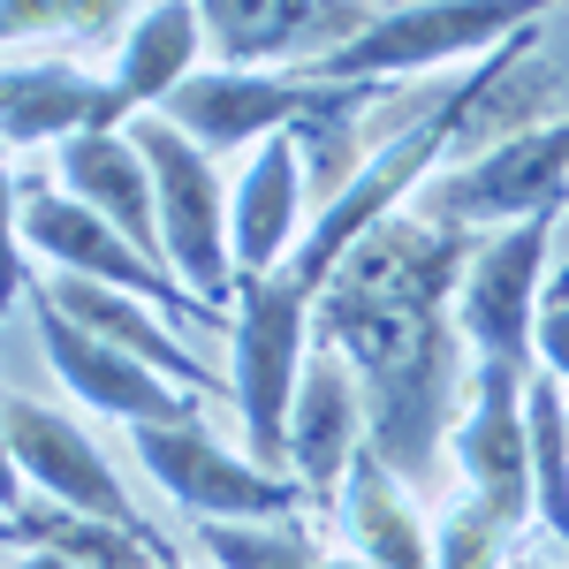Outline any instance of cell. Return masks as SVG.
<instances>
[{
	"label": "cell",
	"instance_id": "cell-1",
	"mask_svg": "<svg viewBox=\"0 0 569 569\" xmlns=\"http://www.w3.org/2000/svg\"><path fill=\"white\" fill-rule=\"evenodd\" d=\"M479 251L471 228H440L426 213H388L357 236L311 311V342L350 357L372 448L410 486H433V463L471 388V342L456 327V289Z\"/></svg>",
	"mask_w": 569,
	"mask_h": 569
},
{
	"label": "cell",
	"instance_id": "cell-2",
	"mask_svg": "<svg viewBox=\"0 0 569 569\" xmlns=\"http://www.w3.org/2000/svg\"><path fill=\"white\" fill-rule=\"evenodd\" d=\"M16 251L46 259L53 273H84V281H114L144 305H160L168 319H190V327H236V311L198 297L168 259H152L144 243H130L107 213H91L84 198L69 190H46V182H16Z\"/></svg>",
	"mask_w": 569,
	"mask_h": 569
},
{
	"label": "cell",
	"instance_id": "cell-3",
	"mask_svg": "<svg viewBox=\"0 0 569 569\" xmlns=\"http://www.w3.org/2000/svg\"><path fill=\"white\" fill-rule=\"evenodd\" d=\"M569 0H395L380 8L350 46H335L327 61H311V77H418V69H448L463 53H501V46L531 31L539 16H555Z\"/></svg>",
	"mask_w": 569,
	"mask_h": 569
},
{
	"label": "cell",
	"instance_id": "cell-4",
	"mask_svg": "<svg viewBox=\"0 0 569 569\" xmlns=\"http://www.w3.org/2000/svg\"><path fill=\"white\" fill-rule=\"evenodd\" d=\"M137 463L152 471V486L190 509L198 525H281V517H305V479H281L259 456H236L228 440L206 433V418L190 410L176 426H130Z\"/></svg>",
	"mask_w": 569,
	"mask_h": 569
},
{
	"label": "cell",
	"instance_id": "cell-5",
	"mask_svg": "<svg viewBox=\"0 0 569 569\" xmlns=\"http://www.w3.org/2000/svg\"><path fill=\"white\" fill-rule=\"evenodd\" d=\"M130 137H137V152H144V168H152V190H160L168 266L198 297L236 311V228H228V190L213 176V152L190 130H176L168 114H137Z\"/></svg>",
	"mask_w": 569,
	"mask_h": 569
},
{
	"label": "cell",
	"instance_id": "cell-6",
	"mask_svg": "<svg viewBox=\"0 0 569 569\" xmlns=\"http://www.w3.org/2000/svg\"><path fill=\"white\" fill-rule=\"evenodd\" d=\"M569 206V114L562 122H531V130L486 144L479 160L448 168L440 182H426L418 213L440 220V228H471V236H493V228H517V220L562 213Z\"/></svg>",
	"mask_w": 569,
	"mask_h": 569
},
{
	"label": "cell",
	"instance_id": "cell-7",
	"mask_svg": "<svg viewBox=\"0 0 569 569\" xmlns=\"http://www.w3.org/2000/svg\"><path fill=\"white\" fill-rule=\"evenodd\" d=\"M555 220L562 213H539L517 220V228H493L479 236V251L463 266V289H456V327L471 357H493V365H525L539 372V305H547V243H555Z\"/></svg>",
	"mask_w": 569,
	"mask_h": 569
},
{
	"label": "cell",
	"instance_id": "cell-8",
	"mask_svg": "<svg viewBox=\"0 0 569 569\" xmlns=\"http://www.w3.org/2000/svg\"><path fill=\"white\" fill-rule=\"evenodd\" d=\"M16 289H23V305H31V327H39V350H46V365H53V380L77 395V402L122 418V426H176V418L198 410V395L176 388L168 372H152L144 357L114 350L107 335L77 327V319L39 289V266H16Z\"/></svg>",
	"mask_w": 569,
	"mask_h": 569
},
{
	"label": "cell",
	"instance_id": "cell-9",
	"mask_svg": "<svg viewBox=\"0 0 569 569\" xmlns=\"http://www.w3.org/2000/svg\"><path fill=\"white\" fill-rule=\"evenodd\" d=\"M456 471L471 486L493 525H525L539 517L531 501V372L525 365H493V357H471V388H463V418H456Z\"/></svg>",
	"mask_w": 569,
	"mask_h": 569
},
{
	"label": "cell",
	"instance_id": "cell-10",
	"mask_svg": "<svg viewBox=\"0 0 569 569\" xmlns=\"http://www.w3.org/2000/svg\"><path fill=\"white\" fill-rule=\"evenodd\" d=\"M350 84L335 77H273V69H198L190 84L168 91V122L190 130L206 152H236V144H266V137L305 130L311 114H327Z\"/></svg>",
	"mask_w": 569,
	"mask_h": 569
},
{
	"label": "cell",
	"instance_id": "cell-11",
	"mask_svg": "<svg viewBox=\"0 0 569 569\" xmlns=\"http://www.w3.org/2000/svg\"><path fill=\"white\" fill-rule=\"evenodd\" d=\"M0 440H8V463L23 471V486H31L39 501H61V509H84V517H107V525L152 531L137 517L122 471L107 463V448H99L84 426H69V410H46L31 395H8Z\"/></svg>",
	"mask_w": 569,
	"mask_h": 569
},
{
	"label": "cell",
	"instance_id": "cell-12",
	"mask_svg": "<svg viewBox=\"0 0 569 569\" xmlns=\"http://www.w3.org/2000/svg\"><path fill=\"white\" fill-rule=\"evenodd\" d=\"M198 16H206V46L220 69H273L305 46L311 61H327L372 23L365 0H198Z\"/></svg>",
	"mask_w": 569,
	"mask_h": 569
},
{
	"label": "cell",
	"instance_id": "cell-13",
	"mask_svg": "<svg viewBox=\"0 0 569 569\" xmlns=\"http://www.w3.org/2000/svg\"><path fill=\"white\" fill-rule=\"evenodd\" d=\"M365 433H372V418H365V388H357L350 357L327 350V342H311L297 402H289V479H305L311 501L342 493Z\"/></svg>",
	"mask_w": 569,
	"mask_h": 569
},
{
	"label": "cell",
	"instance_id": "cell-14",
	"mask_svg": "<svg viewBox=\"0 0 569 569\" xmlns=\"http://www.w3.org/2000/svg\"><path fill=\"white\" fill-rule=\"evenodd\" d=\"M39 289L69 311L77 327L107 335L114 350L144 357V365H152V372H168L176 388H190V395H220V388H228V372H213L206 357H190V342L176 335V319H168L160 305H144V297L114 289V281H84V273H39Z\"/></svg>",
	"mask_w": 569,
	"mask_h": 569
},
{
	"label": "cell",
	"instance_id": "cell-15",
	"mask_svg": "<svg viewBox=\"0 0 569 569\" xmlns=\"http://www.w3.org/2000/svg\"><path fill=\"white\" fill-rule=\"evenodd\" d=\"M228 228H236V281L243 273H273L305 243V144L297 130L266 137L251 168L228 190Z\"/></svg>",
	"mask_w": 569,
	"mask_h": 569
},
{
	"label": "cell",
	"instance_id": "cell-16",
	"mask_svg": "<svg viewBox=\"0 0 569 569\" xmlns=\"http://www.w3.org/2000/svg\"><path fill=\"white\" fill-rule=\"evenodd\" d=\"M198 53H206V16H198V0H144L130 39H122V53H114V77H107L114 130H130L137 114H160L168 91L198 77Z\"/></svg>",
	"mask_w": 569,
	"mask_h": 569
},
{
	"label": "cell",
	"instance_id": "cell-17",
	"mask_svg": "<svg viewBox=\"0 0 569 569\" xmlns=\"http://www.w3.org/2000/svg\"><path fill=\"white\" fill-rule=\"evenodd\" d=\"M335 509H342V531L357 539V555H365L372 569H440L418 493H410V479L395 471L372 440L357 448V463H350V479H342V493H335Z\"/></svg>",
	"mask_w": 569,
	"mask_h": 569
},
{
	"label": "cell",
	"instance_id": "cell-18",
	"mask_svg": "<svg viewBox=\"0 0 569 569\" xmlns=\"http://www.w3.org/2000/svg\"><path fill=\"white\" fill-rule=\"evenodd\" d=\"M61 190L84 198L91 213H107L130 243H144L152 259H168L160 243V190H152V168L137 152L130 130H91L61 144Z\"/></svg>",
	"mask_w": 569,
	"mask_h": 569
},
{
	"label": "cell",
	"instance_id": "cell-19",
	"mask_svg": "<svg viewBox=\"0 0 569 569\" xmlns=\"http://www.w3.org/2000/svg\"><path fill=\"white\" fill-rule=\"evenodd\" d=\"M0 130L8 144H69V137L114 130V99L99 77L69 69V61H8L0 77Z\"/></svg>",
	"mask_w": 569,
	"mask_h": 569
},
{
	"label": "cell",
	"instance_id": "cell-20",
	"mask_svg": "<svg viewBox=\"0 0 569 569\" xmlns=\"http://www.w3.org/2000/svg\"><path fill=\"white\" fill-rule=\"evenodd\" d=\"M8 547H46L77 569H168L176 547L160 531L137 525H107V517H84V509H61V501H23L8 509Z\"/></svg>",
	"mask_w": 569,
	"mask_h": 569
},
{
	"label": "cell",
	"instance_id": "cell-21",
	"mask_svg": "<svg viewBox=\"0 0 569 569\" xmlns=\"http://www.w3.org/2000/svg\"><path fill=\"white\" fill-rule=\"evenodd\" d=\"M531 501L569 555V402L555 372H531Z\"/></svg>",
	"mask_w": 569,
	"mask_h": 569
},
{
	"label": "cell",
	"instance_id": "cell-22",
	"mask_svg": "<svg viewBox=\"0 0 569 569\" xmlns=\"http://www.w3.org/2000/svg\"><path fill=\"white\" fill-rule=\"evenodd\" d=\"M198 547L220 569H319L327 562L311 547L305 517H281V525H198Z\"/></svg>",
	"mask_w": 569,
	"mask_h": 569
},
{
	"label": "cell",
	"instance_id": "cell-23",
	"mask_svg": "<svg viewBox=\"0 0 569 569\" xmlns=\"http://www.w3.org/2000/svg\"><path fill=\"white\" fill-rule=\"evenodd\" d=\"M130 23V0H0V39L31 46L46 31H77V39H114Z\"/></svg>",
	"mask_w": 569,
	"mask_h": 569
},
{
	"label": "cell",
	"instance_id": "cell-24",
	"mask_svg": "<svg viewBox=\"0 0 569 569\" xmlns=\"http://www.w3.org/2000/svg\"><path fill=\"white\" fill-rule=\"evenodd\" d=\"M433 562L440 569H509V525H493L479 501H463V509L440 517Z\"/></svg>",
	"mask_w": 569,
	"mask_h": 569
},
{
	"label": "cell",
	"instance_id": "cell-25",
	"mask_svg": "<svg viewBox=\"0 0 569 569\" xmlns=\"http://www.w3.org/2000/svg\"><path fill=\"white\" fill-rule=\"evenodd\" d=\"M539 372H555L562 380V395H569V305H539Z\"/></svg>",
	"mask_w": 569,
	"mask_h": 569
},
{
	"label": "cell",
	"instance_id": "cell-26",
	"mask_svg": "<svg viewBox=\"0 0 569 569\" xmlns=\"http://www.w3.org/2000/svg\"><path fill=\"white\" fill-rule=\"evenodd\" d=\"M8 569H77V562H61V555H46V547H8Z\"/></svg>",
	"mask_w": 569,
	"mask_h": 569
},
{
	"label": "cell",
	"instance_id": "cell-27",
	"mask_svg": "<svg viewBox=\"0 0 569 569\" xmlns=\"http://www.w3.org/2000/svg\"><path fill=\"white\" fill-rule=\"evenodd\" d=\"M547 305H569V266H555V273H547Z\"/></svg>",
	"mask_w": 569,
	"mask_h": 569
},
{
	"label": "cell",
	"instance_id": "cell-28",
	"mask_svg": "<svg viewBox=\"0 0 569 569\" xmlns=\"http://www.w3.org/2000/svg\"><path fill=\"white\" fill-rule=\"evenodd\" d=\"M319 569H372V562H365V555H357V562H350V555H335V562H319Z\"/></svg>",
	"mask_w": 569,
	"mask_h": 569
},
{
	"label": "cell",
	"instance_id": "cell-29",
	"mask_svg": "<svg viewBox=\"0 0 569 569\" xmlns=\"http://www.w3.org/2000/svg\"><path fill=\"white\" fill-rule=\"evenodd\" d=\"M168 569H182V562H168Z\"/></svg>",
	"mask_w": 569,
	"mask_h": 569
}]
</instances>
